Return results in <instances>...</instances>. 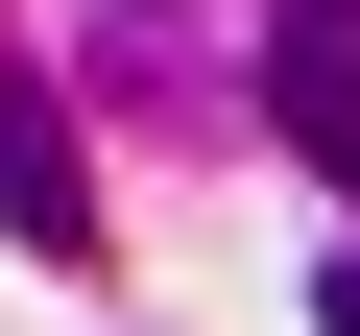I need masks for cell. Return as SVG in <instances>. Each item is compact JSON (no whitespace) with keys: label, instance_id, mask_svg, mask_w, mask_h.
<instances>
[{"label":"cell","instance_id":"cell-1","mask_svg":"<svg viewBox=\"0 0 360 336\" xmlns=\"http://www.w3.org/2000/svg\"><path fill=\"white\" fill-rule=\"evenodd\" d=\"M264 120H288V168L360 193V0H264Z\"/></svg>","mask_w":360,"mask_h":336},{"label":"cell","instance_id":"cell-2","mask_svg":"<svg viewBox=\"0 0 360 336\" xmlns=\"http://www.w3.org/2000/svg\"><path fill=\"white\" fill-rule=\"evenodd\" d=\"M0 240H49V264L96 240V144H72L49 96H0Z\"/></svg>","mask_w":360,"mask_h":336},{"label":"cell","instance_id":"cell-3","mask_svg":"<svg viewBox=\"0 0 360 336\" xmlns=\"http://www.w3.org/2000/svg\"><path fill=\"white\" fill-rule=\"evenodd\" d=\"M336 336H360V264H336Z\"/></svg>","mask_w":360,"mask_h":336}]
</instances>
